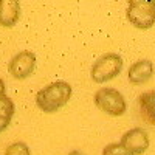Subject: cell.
<instances>
[{
    "label": "cell",
    "mask_w": 155,
    "mask_h": 155,
    "mask_svg": "<svg viewBox=\"0 0 155 155\" xmlns=\"http://www.w3.org/2000/svg\"><path fill=\"white\" fill-rule=\"evenodd\" d=\"M126 17L135 28L149 30L155 23V0H130Z\"/></svg>",
    "instance_id": "obj_2"
},
{
    "label": "cell",
    "mask_w": 155,
    "mask_h": 155,
    "mask_svg": "<svg viewBox=\"0 0 155 155\" xmlns=\"http://www.w3.org/2000/svg\"><path fill=\"white\" fill-rule=\"evenodd\" d=\"M120 143L132 155H141L149 147V135L141 127H134L121 137Z\"/></svg>",
    "instance_id": "obj_6"
},
{
    "label": "cell",
    "mask_w": 155,
    "mask_h": 155,
    "mask_svg": "<svg viewBox=\"0 0 155 155\" xmlns=\"http://www.w3.org/2000/svg\"><path fill=\"white\" fill-rule=\"evenodd\" d=\"M14 112H16V107L12 99L6 95H0V134L6 130V127L11 124Z\"/></svg>",
    "instance_id": "obj_10"
},
{
    "label": "cell",
    "mask_w": 155,
    "mask_h": 155,
    "mask_svg": "<svg viewBox=\"0 0 155 155\" xmlns=\"http://www.w3.org/2000/svg\"><path fill=\"white\" fill-rule=\"evenodd\" d=\"M140 115L147 124L155 126V88L147 90L138 96Z\"/></svg>",
    "instance_id": "obj_9"
},
{
    "label": "cell",
    "mask_w": 155,
    "mask_h": 155,
    "mask_svg": "<svg viewBox=\"0 0 155 155\" xmlns=\"http://www.w3.org/2000/svg\"><path fill=\"white\" fill-rule=\"evenodd\" d=\"M152 76H153V64L149 59H141L134 62L127 71L129 82L134 85L146 84L147 81H150Z\"/></svg>",
    "instance_id": "obj_7"
},
{
    "label": "cell",
    "mask_w": 155,
    "mask_h": 155,
    "mask_svg": "<svg viewBox=\"0 0 155 155\" xmlns=\"http://www.w3.org/2000/svg\"><path fill=\"white\" fill-rule=\"evenodd\" d=\"M0 95H5V82H3V79H0Z\"/></svg>",
    "instance_id": "obj_13"
},
{
    "label": "cell",
    "mask_w": 155,
    "mask_h": 155,
    "mask_svg": "<svg viewBox=\"0 0 155 155\" xmlns=\"http://www.w3.org/2000/svg\"><path fill=\"white\" fill-rule=\"evenodd\" d=\"M102 155H132L121 143H110L102 149Z\"/></svg>",
    "instance_id": "obj_12"
},
{
    "label": "cell",
    "mask_w": 155,
    "mask_h": 155,
    "mask_svg": "<svg viewBox=\"0 0 155 155\" xmlns=\"http://www.w3.org/2000/svg\"><path fill=\"white\" fill-rule=\"evenodd\" d=\"M5 155H31V152H30V147L27 146V143L16 141V143H11L6 147Z\"/></svg>",
    "instance_id": "obj_11"
},
{
    "label": "cell",
    "mask_w": 155,
    "mask_h": 155,
    "mask_svg": "<svg viewBox=\"0 0 155 155\" xmlns=\"http://www.w3.org/2000/svg\"><path fill=\"white\" fill-rule=\"evenodd\" d=\"M95 106L110 116H121L127 109L123 93L113 87H104L98 90L95 93Z\"/></svg>",
    "instance_id": "obj_4"
},
{
    "label": "cell",
    "mask_w": 155,
    "mask_h": 155,
    "mask_svg": "<svg viewBox=\"0 0 155 155\" xmlns=\"http://www.w3.org/2000/svg\"><path fill=\"white\" fill-rule=\"evenodd\" d=\"M71 98V85L65 81H54L39 90L36 104L45 113H54L64 107Z\"/></svg>",
    "instance_id": "obj_1"
},
{
    "label": "cell",
    "mask_w": 155,
    "mask_h": 155,
    "mask_svg": "<svg viewBox=\"0 0 155 155\" xmlns=\"http://www.w3.org/2000/svg\"><path fill=\"white\" fill-rule=\"evenodd\" d=\"M34 68H36V54L28 50L17 53L9 61V65H8L9 74L19 81H23L28 76H31Z\"/></svg>",
    "instance_id": "obj_5"
},
{
    "label": "cell",
    "mask_w": 155,
    "mask_h": 155,
    "mask_svg": "<svg viewBox=\"0 0 155 155\" xmlns=\"http://www.w3.org/2000/svg\"><path fill=\"white\" fill-rule=\"evenodd\" d=\"M68 155H84V153H82V152H79V150H71Z\"/></svg>",
    "instance_id": "obj_14"
},
{
    "label": "cell",
    "mask_w": 155,
    "mask_h": 155,
    "mask_svg": "<svg viewBox=\"0 0 155 155\" xmlns=\"http://www.w3.org/2000/svg\"><path fill=\"white\" fill-rule=\"evenodd\" d=\"M20 17V3L17 0H0V25L11 28Z\"/></svg>",
    "instance_id": "obj_8"
},
{
    "label": "cell",
    "mask_w": 155,
    "mask_h": 155,
    "mask_svg": "<svg viewBox=\"0 0 155 155\" xmlns=\"http://www.w3.org/2000/svg\"><path fill=\"white\" fill-rule=\"evenodd\" d=\"M121 70H123V58L116 53H106L95 61L90 76H92L93 82L102 84L116 78L121 73Z\"/></svg>",
    "instance_id": "obj_3"
}]
</instances>
